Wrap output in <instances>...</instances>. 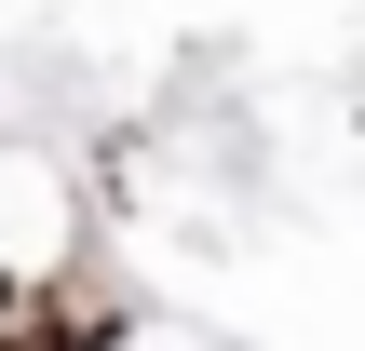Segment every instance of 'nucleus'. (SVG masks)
<instances>
[{"label":"nucleus","instance_id":"f257e3e1","mask_svg":"<svg viewBox=\"0 0 365 351\" xmlns=\"http://www.w3.org/2000/svg\"><path fill=\"white\" fill-rule=\"evenodd\" d=\"M0 351H27V325H0Z\"/></svg>","mask_w":365,"mask_h":351}]
</instances>
